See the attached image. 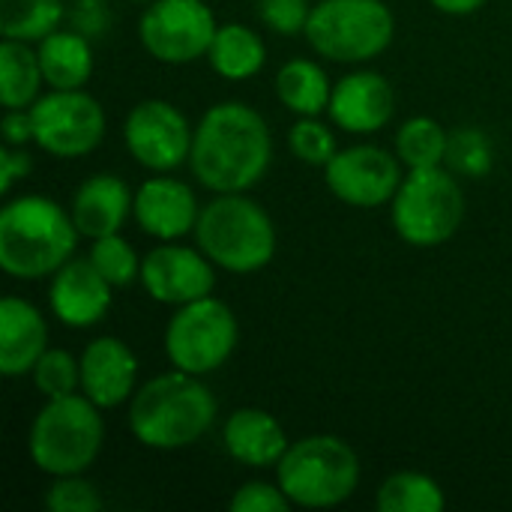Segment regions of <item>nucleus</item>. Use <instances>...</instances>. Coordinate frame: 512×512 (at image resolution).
Masks as SVG:
<instances>
[{
    "instance_id": "f257e3e1",
    "label": "nucleus",
    "mask_w": 512,
    "mask_h": 512,
    "mask_svg": "<svg viewBox=\"0 0 512 512\" xmlns=\"http://www.w3.org/2000/svg\"><path fill=\"white\" fill-rule=\"evenodd\" d=\"M270 162V126L255 108L243 102H222L198 120L189 165L198 183L210 192H246L261 183Z\"/></svg>"
},
{
    "instance_id": "f03ea898",
    "label": "nucleus",
    "mask_w": 512,
    "mask_h": 512,
    "mask_svg": "<svg viewBox=\"0 0 512 512\" xmlns=\"http://www.w3.org/2000/svg\"><path fill=\"white\" fill-rule=\"evenodd\" d=\"M216 408V396L198 375L174 369L135 390L129 429L135 441L150 450H183L210 432Z\"/></svg>"
},
{
    "instance_id": "7ed1b4c3",
    "label": "nucleus",
    "mask_w": 512,
    "mask_h": 512,
    "mask_svg": "<svg viewBox=\"0 0 512 512\" xmlns=\"http://www.w3.org/2000/svg\"><path fill=\"white\" fill-rule=\"evenodd\" d=\"M78 225L45 195L12 198L0 210V267L12 279L54 276L75 252Z\"/></svg>"
},
{
    "instance_id": "20e7f679",
    "label": "nucleus",
    "mask_w": 512,
    "mask_h": 512,
    "mask_svg": "<svg viewBox=\"0 0 512 512\" xmlns=\"http://www.w3.org/2000/svg\"><path fill=\"white\" fill-rule=\"evenodd\" d=\"M198 249L228 273H258L276 255L270 213L243 192L216 195L195 225Z\"/></svg>"
},
{
    "instance_id": "39448f33",
    "label": "nucleus",
    "mask_w": 512,
    "mask_h": 512,
    "mask_svg": "<svg viewBox=\"0 0 512 512\" xmlns=\"http://www.w3.org/2000/svg\"><path fill=\"white\" fill-rule=\"evenodd\" d=\"M276 483L294 507H339L360 486V456L336 435H309L288 447L276 465Z\"/></svg>"
},
{
    "instance_id": "423d86ee",
    "label": "nucleus",
    "mask_w": 512,
    "mask_h": 512,
    "mask_svg": "<svg viewBox=\"0 0 512 512\" xmlns=\"http://www.w3.org/2000/svg\"><path fill=\"white\" fill-rule=\"evenodd\" d=\"M99 405L87 396L48 399L30 426V459L42 474L72 477L84 474L102 453L105 423Z\"/></svg>"
},
{
    "instance_id": "0eeeda50",
    "label": "nucleus",
    "mask_w": 512,
    "mask_h": 512,
    "mask_svg": "<svg viewBox=\"0 0 512 512\" xmlns=\"http://www.w3.org/2000/svg\"><path fill=\"white\" fill-rule=\"evenodd\" d=\"M396 18L384 0H321L312 6L306 39L336 63H366L393 42Z\"/></svg>"
},
{
    "instance_id": "6e6552de",
    "label": "nucleus",
    "mask_w": 512,
    "mask_h": 512,
    "mask_svg": "<svg viewBox=\"0 0 512 512\" xmlns=\"http://www.w3.org/2000/svg\"><path fill=\"white\" fill-rule=\"evenodd\" d=\"M393 207V228L411 246L447 243L465 219V192L444 165L414 168L402 177Z\"/></svg>"
},
{
    "instance_id": "1a4fd4ad",
    "label": "nucleus",
    "mask_w": 512,
    "mask_h": 512,
    "mask_svg": "<svg viewBox=\"0 0 512 512\" xmlns=\"http://www.w3.org/2000/svg\"><path fill=\"white\" fill-rule=\"evenodd\" d=\"M237 339L240 327L234 312L216 297H201L177 306L165 330V354L174 369L204 378L228 363Z\"/></svg>"
},
{
    "instance_id": "9d476101",
    "label": "nucleus",
    "mask_w": 512,
    "mask_h": 512,
    "mask_svg": "<svg viewBox=\"0 0 512 512\" xmlns=\"http://www.w3.org/2000/svg\"><path fill=\"white\" fill-rule=\"evenodd\" d=\"M33 141L57 159H81L105 138V111L84 90H51L30 105Z\"/></svg>"
},
{
    "instance_id": "9b49d317",
    "label": "nucleus",
    "mask_w": 512,
    "mask_h": 512,
    "mask_svg": "<svg viewBox=\"0 0 512 512\" xmlns=\"http://www.w3.org/2000/svg\"><path fill=\"white\" fill-rule=\"evenodd\" d=\"M216 30V15L204 0H153L138 21L141 45L168 66L207 57Z\"/></svg>"
},
{
    "instance_id": "f8f14e48",
    "label": "nucleus",
    "mask_w": 512,
    "mask_h": 512,
    "mask_svg": "<svg viewBox=\"0 0 512 512\" xmlns=\"http://www.w3.org/2000/svg\"><path fill=\"white\" fill-rule=\"evenodd\" d=\"M192 126L180 108L165 99L138 102L123 126V141L132 159L150 171H174L192 156Z\"/></svg>"
},
{
    "instance_id": "ddd939ff",
    "label": "nucleus",
    "mask_w": 512,
    "mask_h": 512,
    "mask_svg": "<svg viewBox=\"0 0 512 512\" xmlns=\"http://www.w3.org/2000/svg\"><path fill=\"white\" fill-rule=\"evenodd\" d=\"M402 159L375 144H357L348 150H336V156L324 165L327 189L348 207L375 210L390 204L402 186Z\"/></svg>"
},
{
    "instance_id": "4468645a",
    "label": "nucleus",
    "mask_w": 512,
    "mask_h": 512,
    "mask_svg": "<svg viewBox=\"0 0 512 512\" xmlns=\"http://www.w3.org/2000/svg\"><path fill=\"white\" fill-rule=\"evenodd\" d=\"M216 264L192 246L165 240L141 261V285L162 306H186L210 297L216 288Z\"/></svg>"
},
{
    "instance_id": "2eb2a0df",
    "label": "nucleus",
    "mask_w": 512,
    "mask_h": 512,
    "mask_svg": "<svg viewBox=\"0 0 512 512\" xmlns=\"http://www.w3.org/2000/svg\"><path fill=\"white\" fill-rule=\"evenodd\" d=\"M111 288L90 258H69L51 279V312L72 330L93 327L111 309Z\"/></svg>"
},
{
    "instance_id": "dca6fc26",
    "label": "nucleus",
    "mask_w": 512,
    "mask_h": 512,
    "mask_svg": "<svg viewBox=\"0 0 512 512\" xmlns=\"http://www.w3.org/2000/svg\"><path fill=\"white\" fill-rule=\"evenodd\" d=\"M396 111V93L381 72H351L336 81L330 96V120L351 135H372L390 123Z\"/></svg>"
},
{
    "instance_id": "f3484780",
    "label": "nucleus",
    "mask_w": 512,
    "mask_h": 512,
    "mask_svg": "<svg viewBox=\"0 0 512 512\" xmlns=\"http://www.w3.org/2000/svg\"><path fill=\"white\" fill-rule=\"evenodd\" d=\"M138 357L123 339L99 336L81 354V393L102 411L135 396Z\"/></svg>"
},
{
    "instance_id": "a211bd4d",
    "label": "nucleus",
    "mask_w": 512,
    "mask_h": 512,
    "mask_svg": "<svg viewBox=\"0 0 512 512\" xmlns=\"http://www.w3.org/2000/svg\"><path fill=\"white\" fill-rule=\"evenodd\" d=\"M132 216L144 234L156 240H180L198 225V198L192 186L174 177H153L147 180L132 201Z\"/></svg>"
},
{
    "instance_id": "6ab92c4d",
    "label": "nucleus",
    "mask_w": 512,
    "mask_h": 512,
    "mask_svg": "<svg viewBox=\"0 0 512 512\" xmlns=\"http://www.w3.org/2000/svg\"><path fill=\"white\" fill-rule=\"evenodd\" d=\"M45 351L48 327L42 312L21 297H6L0 303V375L21 378L33 372Z\"/></svg>"
},
{
    "instance_id": "aec40b11",
    "label": "nucleus",
    "mask_w": 512,
    "mask_h": 512,
    "mask_svg": "<svg viewBox=\"0 0 512 512\" xmlns=\"http://www.w3.org/2000/svg\"><path fill=\"white\" fill-rule=\"evenodd\" d=\"M222 441L228 456L249 468H276L291 447L282 423L264 408L234 411L225 420Z\"/></svg>"
},
{
    "instance_id": "412c9836",
    "label": "nucleus",
    "mask_w": 512,
    "mask_h": 512,
    "mask_svg": "<svg viewBox=\"0 0 512 512\" xmlns=\"http://www.w3.org/2000/svg\"><path fill=\"white\" fill-rule=\"evenodd\" d=\"M135 195L129 186L114 174H93L87 177L75 198H72V219L81 231V237L99 240L108 234H120L123 222L132 213Z\"/></svg>"
},
{
    "instance_id": "4be33fe9",
    "label": "nucleus",
    "mask_w": 512,
    "mask_h": 512,
    "mask_svg": "<svg viewBox=\"0 0 512 512\" xmlns=\"http://www.w3.org/2000/svg\"><path fill=\"white\" fill-rule=\"evenodd\" d=\"M39 66L51 90H81L93 75V48L84 33L54 30L39 39Z\"/></svg>"
},
{
    "instance_id": "5701e85b",
    "label": "nucleus",
    "mask_w": 512,
    "mask_h": 512,
    "mask_svg": "<svg viewBox=\"0 0 512 512\" xmlns=\"http://www.w3.org/2000/svg\"><path fill=\"white\" fill-rule=\"evenodd\" d=\"M207 60L216 69V75H222L228 81H246L264 69L267 45L246 24H222L213 36Z\"/></svg>"
},
{
    "instance_id": "b1692460",
    "label": "nucleus",
    "mask_w": 512,
    "mask_h": 512,
    "mask_svg": "<svg viewBox=\"0 0 512 512\" xmlns=\"http://www.w3.org/2000/svg\"><path fill=\"white\" fill-rule=\"evenodd\" d=\"M276 96L288 111L300 117H318L321 111L330 108L333 84L318 63L300 57V60H288L276 72Z\"/></svg>"
},
{
    "instance_id": "393cba45",
    "label": "nucleus",
    "mask_w": 512,
    "mask_h": 512,
    "mask_svg": "<svg viewBox=\"0 0 512 512\" xmlns=\"http://www.w3.org/2000/svg\"><path fill=\"white\" fill-rule=\"evenodd\" d=\"M39 54L21 39H3L0 45V99L3 108H30L39 99L42 84Z\"/></svg>"
},
{
    "instance_id": "a878e982",
    "label": "nucleus",
    "mask_w": 512,
    "mask_h": 512,
    "mask_svg": "<svg viewBox=\"0 0 512 512\" xmlns=\"http://www.w3.org/2000/svg\"><path fill=\"white\" fill-rule=\"evenodd\" d=\"M375 507L378 512H444L447 498L438 480L417 471H399L378 486Z\"/></svg>"
},
{
    "instance_id": "bb28decb",
    "label": "nucleus",
    "mask_w": 512,
    "mask_h": 512,
    "mask_svg": "<svg viewBox=\"0 0 512 512\" xmlns=\"http://www.w3.org/2000/svg\"><path fill=\"white\" fill-rule=\"evenodd\" d=\"M66 18L63 0H0V30L3 39L39 42L60 30Z\"/></svg>"
},
{
    "instance_id": "cd10ccee",
    "label": "nucleus",
    "mask_w": 512,
    "mask_h": 512,
    "mask_svg": "<svg viewBox=\"0 0 512 512\" xmlns=\"http://www.w3.org/2000/svg\"><path fill=\"white\" fill-rule=\"evenodd\" d=\"M447 147H450V135L432 117H411L396 132V153L411 171L444 165Z\"/></svg>"
},
{
    "instance_id": "c85d7f7f",
    "label": "nucleus",
    "mask_w": 512,
    "mask_h": 512,
    "mask_svg": "<svg viewBox=\"0 0 512 512\" xmlns=\"http://www.w3.org/2000/svg\"><path fill=\"white\" fill-rule=\"evenodd\" d=\"M444 165L459 174V177H486L495 165V153H492V141L486 132L474 129V126H465V129H456L450 135V147H447V159Z\"/></svg>"
},
{
    "instance_id": "c756f323",
    "label": "nucleus",
    "mask_w": 512,
    "mask_h": 512,
    "mask_svg": "<svg viewBox=\"0 0 512 512\" xmlns=\"http://www.w3.org/2000/svg\"><path fill=\"white\" fill-rule=\"evenodd\" d=\"M90 261L114 288H126L135 279H141V258L132 249V243L123 240L120 234H108V237L93 240Z\"/></svg>"
},
{
    "instance_id": "7c9ffc66",
    "label": "nucleus",
    "mask_w": 512,
    "mask_h": 512,
    "mask_svg": "<svg viewBox=\"0 0 512 512\" xmlns=\"http://www.w3.org/2000/svg\"><path fill=\"white\" fill-rule=\"evenodd\" d=\"M33 384L45 399H60L81 387V360L63 348H48L33 366Z\"/></svg>"
},
{
    "instance_id": "2f4dec72",
    "label": "nucleus",
    "mask_w": 512,
    "mask_h": 512,
    "mask_svg": "<svg viewBox=\"0 0 512 512\" xmlns=\"http://www.w3.org/2000/svg\"><path fill=\"white\" fill-rule=\"evenodd\" d=\"M288 144H291V153L300 162H306V165H321L324 168L336 156V138H333V132L321 120H315V117H300L291 126Z\"/></svg>"
},
{
    "instance_id": "473e14b6",
    "label": "nucleus",
    "mask_w": 512,
    "mask_h": 512,
    "mask_svg": "<svg viewBox=\"0 0 512 512\" xmlns=\"http://www.w3.org/2000/svg\"><path fill=\"white\" fill-rule=\"evenodd\" d=\"M45 507L51 512H96L102 510V495L81 474L54 477V486L45 495Z\"/></svg>"
},
{
    "instance_id": "72a5a7b5",
    "label": "nucleus",
    "mask_w": 512,
    "mask_h": 512,
    "mask_svg": "<svg viewBox=\"0 0 512 512\" xmlns=\"http://www.w3.org/2000/svg\"><path fill=\"white\" fill-rule=\"evenodd\" d=\"M258 15L273 33L297 36V33H306L312 6L309 0H258Z\"/></svg>"
},
{
    "instance_id": "f704fd0d",
    "label": "nucleus",
    "mask_w": 512,
    "mask_h": 512,
    "mask_svg": "<svg viewBox=\"0 0 512 512\" xmlns=\"http://www.w3.org/2000/svg\"><path fill=\"white\" fill-rule=\"evenodd\" d=\"M288 507H291V501L279 489V483L270 486V483H261V480L240 486L228 501L231 512H285Z\"/></svg>"
},
{
    "instance_id": "c9c22d12",
    "label": "nucleus",
    "mask_w": 512,
    "mask_h": 512,
    "mask_svg": "<svg viewBox=\"0 0 512 512\" xmlns=\"http://www.w3.org/2000/svg\"><path fill=\"white\" fill-rule=\"evenodd\" d=\"M30 168H33L30 153H24L21 147L6 144V147L0 150V192H3V195H9V192H12V186H15V180L27 177V174H30Z\"/></svg>"
},
{
    "instance_id": "e433bc0d",
    "label": "nucleus",
    "mask_w": 512,
    "mask_h": 512,
    "mask_svg": "<svg viewBox=\"0 0 512 512\" xmlns=\"http://www.w3.org/2000/svg\"><path fill=\"white\" fill-rule=\"evenodd\" d=\"M108 9H105V3H96V6H90V3H78L75 6V12H72V27L78 30V33H84L87 39H93V36H102L105 30H108Z\"/></svg>"
},
{
    "instance_id": "4c0bfd02",
    "label": "nucleus",
    "mask_w": 512,
    "mask_h": 512,
    "mask_svg": "<svg viewBox=\"0 0 512 512\" xmlns=\"http://www.w3.org/2000/svg\"><path fill=\"white\" fill-rule=\"evenodd\" d=\"M3 141L12 147H24L27 141H33V117L30 108H6L3 117Z\"/></svg>"
},
{
    "instance_id": "58836bf2",
    "label": "nucleus",
    "mask_w": 512,
    "mask_h": 512,
    "mask_svg": "<svg viewBox=\"0 0 512 512\" xmlns=\"http://www.w3.org/2000/svg\"><path fill=\"white\" fill-rule=\"evenodd\" d=\"M444 15H474L486 0H429Z\"/></svg>"
},
{
    "instance_id": "ea45409f",
    "label": "nucleus",
    "mask_w": 512,
    "mask_h": 512,
    "mask_svg": "<svg viewBox=\"0 0 512 512\" xmlns=\"http://www.w3.org/2000/svg\"><path fill=\"white\" fill-rule=\"evenodd\" d=\"M78 3H90V6H96V3H105V0H78Z\"/></svg>"
},
{
    "instance_id": "a19ab883",
    "label": "nucleus",
    "mask_w": 512,
    "mask_h": 512,
    "mask_svg": "<svg viewBox=\"0 0 512 512\" xmlns=\"http://www.w3.org/2000/svg\"><path fill=\"white\" fill-rule=\"evenodd\" d=\"M135 3H153V0H135Z\"/></svg>"
}]
</instances>
